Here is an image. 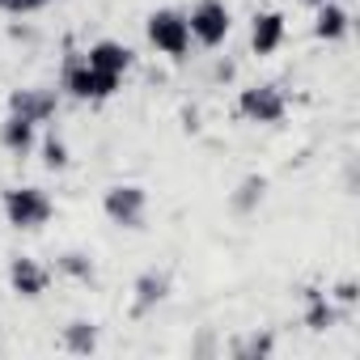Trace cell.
<instances>
[{
  "label": "cell",
  "instance_id": "cell-1",
  "mask_svg": "<svg viewBox=\"0 0 360 360\" xmlns=\"http://www.w3.org/2000/svg\"><path fill=\"white\" fill-rule=\"evenodd\" d=\"M5 212L18 229H39L51 221V200L39 187H18V191H5Z\"/></svg>",
  "mask_w": 360,
  "mask_h": 360
},
{
  "label": "cell",
  "instance_id": "cell-2",
  "mask_svg": "<svg viewBox=\"0 0 360 360\" xmlns=\"http://www.w3.org/2000/svg\"><path fill=\"white\" fill-rule=\"evenodd\" d=\"M148 39H153V47L165 51V56H187V47H191V26H187L183 13L161 9V13L148 18Z\"/></svg>",
  "mask_w": 360,
  "mask_h": 360
},
{
  "label": "cell",
  "instance_id": "cell-3",
  "mask_svg": "<svg viewBox=\"0 0 360 360\" xmlns=\"http://www.w3.org/2000/svg\"><path fill=\"white\" fill-rule=\"evenodd\" d=\"M119 81H123V77L98 72V68H89L85 60H68V68H64V89H68L72 98H110V94L119 89Z\"/></svg>",
  "mask_w": 360,
  "mask_h": 360
},
{
  "label": "cell",
  "instance_id": "cell-4",
  "mask_svg": "<svg viewBox=\"0 0 360 360\" xmlns=\"http://www.w3.org/2000/svg\"><path fill=\"white\" fill-rule=\"evenodd\" d=\"M191 26V39H200L204 47H221L229 39V9H225V0H200V5L191 9L187 18Z\"/></svg>",
  "mask_w": 360,
  "mask_h": 360
},
{
  "label": "cell",
  "instance_id": "cell-5",
  "mask_svg": "<svg viewBox=\"0 0 360 360\" xmlns=\"http://www.w3.org/2000/svg\"><path fill=\"white\" fill-rule=\"evenodd\" d=\"M144 204H148V195L140 187H110L106 200H102L106 217L115 225H123V229H140L144 225Z\"/></svg>",
  "mask_w": 360,
  "mask_h": 360
},
{
  "label": "cell",
  "instance_id": "cell-6",
  "mask_svg": "<svg viewBox=\"0 0 360 360\" xmlns=\"http://www.w3.org/2000/svg\"><path fill=\"white\" fill-rule=\"evenodd\" d=\"M238 106H242V115H246L250 123H280V119H284V94H280L276 85L242 89Z\"/></svg>",
  "mask_w": 360,
  "mask_h": 360
},
{
  "label": "cell",
  "instance_id": "cell-7",
  "mask_svg": "<svg viewBox=\"0 0 360 360\" xmlns=\"http://www.w3.org/2000/svg\"><path fill=\"white\" fill-rule=\"evenodd\" d=\"M9 115H18V119L39 127V123H47L56 115V94L51 89H18L9 98Z\"/></svg>",
  "mask_w": 360,
  "mask_h": 360
},
{
  "label": "cell",
  "instance_id": "cell-8",
  "mask_svg": "<svg viewBox=\"0 0 360 360\" xmlns=\"http://www.w3.org/2000/svg\"><path fill=\"white\" fill-rule=\"evenodd\" d=\"M85 64L98 68V72H115V77H123L127 64H131V51H127L123 43H110V39H106V43H94V47H89Z\"/></svg>",
  "mask_w": 360,
  "mask_h": 360
},
{
  "label": "cell",
  "instance_id": "cell-9",
  "mask_svg": "<svg viewBox=\"0 0 360 360\" xmlns=\"http://www.w3.org/2000/svg\"><path fill=\"white\" fill-rule=\"evenodd\" d=\"M9 280H13V288L22 297H43L47 292V267H39L34 259H13Z\"/></svg>",
  "mask_w": 360,
  "mask_h": 360
},
{
  "label": "cell",
  "instance_id": "cell-10",
  "mask_svg": "<svg viewBox=\"0 0 360 360\" xmlns=\"http://www.w3.org/2000/svg\"><path fill=\"white\" fill-rule=\"evenodd\" d=\"M250 43H255L259 56H271L284 43V18L280 13H259L255 18V30H250Z\"/></svg>",
  "mask_w": 360,
  "mask_h": 360
},
{
  "label": "cell",
  "instance_id": "cell-11",
  "mask_svg": "<svg viewBox=\"0 0 360 360\" xmlns=\"http://www.w3.org/2000/svg\"><path fill=\"white\" fill-rule=\"evenodd\" d=\"M165 292H169V280L157 276V271H144V276L136 280V314H148L153 305H161Z\"/></svg>",
  "mask_w": 360,
  "mask_h": 360
},
{
  "label": "cell",
  "instance_id": "cell-12",
  "mask_svg": "<svg viewBox=\"0 0 360 360\" xmlns=\"http://www.w3.org/2000/svg\"><path fill=\"white\" fill-rule=\"evenodd\" d=\"M0 144H5L9 153H30V144H34V123L9 115L5 123H0Z\"/></svg>",
  "mask_w": 360,
  "mask_h": 360
},
{
  "label": "cell",
  "instance_id": "cell-13",
  "mask_svg": "<svg viewBox=\"0 0 360 360\" xmlns=\"http://www.w3.org/2000/svg\"><path fill=\"white\" fill-rule=\"evenodd\" d=\"M314 34H318V39H326V43H335V39H343V34H347V13L335 5V0H330V5H318Z\"/></svg>",
  "mask_w": 360,
  "mask_h": 360
},
{
  "label": "cell",
  "instance_id": "cell-14",
  "mask_svg": "<svg viewBox=\"0 0 360 360\" xmlns=\"http://www.w3.org/2000/svg\"><path fill=\"white\" fill-rule=\"evenodd\" d=\"M64 347L77 352V356H89V352L98 347V330H94V322H68V326H64Z\"/></svg>",
  "mask_w": 360,
  "mask_h": 360
},
{
  "label": "cell",
  "instance_id": "cell-15",
  "mask_svg": "<svg viewBox=\"0 0 360 360\" xmlns=\"http://www.w3.org/2000/svg\"><path fill=\"white\" fill-rule=\"evenodd\" d=\"M263 191H267V178L250 174L246 183H242V187L233 191V212H242V217H246V212H255V208L263 204Z\"/></svg>",
  "mask_w": 360,
  "mask_h": 360
},
{
  "label": "cell",
  "instance_id": "cell-16",
  "mask_svg": "<svg viewBox=\"0 0 360 360\" xmlns=\"http://www.w3.org/2000/svg\"><path fill=\"white\" fill-rule=\"evenodd\" d=\"M305 322H309L314 330H326V326L335 322V309H330V305H326V301L314 292V297H309V314H305Z\"/></svg>",
  "mask_w": 360,
  "mask_h": 360
},
{
  "label": "cell",
  "instance_id": "cell-17",
  "mask_svg": "<svg viewBox=\"0 0 360 360\" xmlns=\"http://www.w3.org/2000/svg\"><path fill=\"white\" fill-rule=\"evenodd\" d=\"M60 271H68V276H77V280H89V276H94V263H89L85 255H77V250H72V255H64V259H60Z\"/></svg>",
  "mask_w": 360,
  "mask_h": 360
},
{
  "label": "cell",
  "instance_id": "cell-18",
  "mask_svg": "<svg viewBox=\"0 0 360 360\" xmlns=\"http://www.w3.org/2000/svg\"><path fill=\"white\" fill-rule=\"evenodd\" d=\"M43 153H47L43 161H47L51 169H64V165H68V148H64V140H56V136H51V140L43 144Z\"/></svg>",
  "mask_w": 360,
  "mask_h": 360
},
{
  "label": "cell",
  "instance_id": "cell-19",
  "mask_svg": "<svg viewBox=\"0 0 360 360\" xmlns=\"http://www.w3.org/2000/svg\"><path fill=\"white\" fill-rule=\"evenodd\" d=\"M233 352H238V356H267V352H271V335H255V339L238 343Z\"/></svg>",
  "mask_w": 360,
  "mask_h": 360
},
{
  "label": "cell",
  "instance_id": "cell-20",
  "mask_svg": "<svg viewBox=\"0 0 360 360\" xmlns=\"http://www.w3.org/2000/svg\"><path fill=\"white\" fill-rule=\"evenodd\" d=\"M5 5L13 9V13H34V9H43L47 0H5Z\"/></svg>",
  "mask_w": 360,
  "mask_h": 360
},
{
  "label": "cell",
  "instance_id": "cell-21",
  "mask_svg": "<svg viewBox=\"0 0 360 360\" xmlns=\"http://www.w3.org/2000/svg\"><path fill=\"white\" fill-rule=\"evenodd\" d=\"M335 297H339L343 305H352V301H356V280H343V284L335 288Z\"/></svg>",
  "mask_w": 360,
  "mask_h": 360
},
{
  "label": "cell",
  "instance_id": "cell-22",
  "mask_svg": "<svg viewBox=\"0 0 360 360\" xmlns=\"http://www.w3.org/2000/svg\"><path fill=\"white\" fill-rule=\"evenodd\" d=\"M309 5H330V0H309Z\"/></svg>",
  "mask_w": 360,
  "mask_h": 360
}]
</instances>
